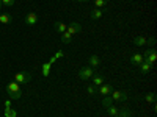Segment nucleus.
<instances>
[{
	"label": "nucleus",
	"instance_id": "obj_15",
	"mask_svg": "<svg viewBox=\"0 0 157 117\" xmlns=\"http://www.w3.org/2000/svg\"><path fill=\"white\" fill-rule=\"evenodd\" d=\"M146 42H148V39H146L145 36H135V37H134V44H135L137 47L146 45Z\"/></svg>",
	"mask_w": 157,
	"mask_h": 117
},
{
	"label": "nucleus",
	"instance_id": "obj_7",
	"mask_svg": "<svg viewBox=\"0 0 157 117\" xmlns=\"http://www.w3.org/2000/svg\"><path fill=\"white\" fill-rule=\"evenodd\" d=\"M24 22H25V25H29V27H33V25L38 22V14L36 12H29L27 16H25V19H24Z\"/></svg>",
	"mask_w": 157,
	"mask_h": 117
},
{
	"label": "nucleus",
	"instance_id": "obj_5",
	"mask_svg": "<svg viewBox=\"0 0 157 117\" xmlns=\"http://www.w3.org/2000/svg\"><path fill=\"white\" fill-rule=\"evenodd\" d=\"M110 97H112L113 101H126L129 98L127 97V92H123V90H112Z\"/></svg>",
	"mask_w": 157,
	"mask_h": 117
},
{
	"label": "nucleus",
	"instance_id": "obj_26",
	"mask_svg": "<svg viewBox=\"0 0 157 117\" xmlns=\"http://www.w3.org/2000/svg\"><path fill=\"white\" fill-rule=\"evenodd\" d=\"M2 2V6H13L14 5V0H0Z\"/></svg>",
	"mask_w": 157,
	"mask_h": 117
},
{
	"label": "nucleus",
	"instance_id": "obj_23",
	"mask_svg": "<svg viewBox=\"0 0 157 117\" xmlns=\"http://www.w3.org/2000/svg\"><path fill=\"white\" fill-rule=\"evenodd\" d=\"M102 105L104 106H110V105H113V100H112V97L110 95H105V97H104V100H102Z\"/></svg>",
	"mask_w": 157,
	"mask_h": 117
},
{
	"label": "nucleus",
	"instance_id": "obj_11",
	"mask_svg": "<svg viewBox=\"0 0 157 117\" xmlns=\"http://www.w3.org/2000/svg\"><path fill=\"white\" fill-rule=\"evenodd\" d=\"M54 28H55V31H57V33L63 34L64 31H66V28H68V25L64 23V22H55V23H54Z\"/></svg>",
	"mask_w": 157,
	"mask_h": 117
},
{
	"label": "nucleus",
	"instance_id": "obj_16",
	"mask_svg": "<svg viewBox=\"0 0 157 117\" xmlns=\"http://www.w3.org/2000/svg\"><path fill=\"white\" fill-rule=\"evenodd\" d=\"M50 67H52V64L47 61V62H44L43 66H41V73H43V76L44 78H47L49 76V73H50Z\"/></svg>",
	"mask_w": 157,
	"mask_h": 117
},
{
	"label": "nucleus",
	"instance_id": "obj_24",
	"mask_svg": "<svg viewBox=\"0 0 157 117\" xmlns=\"http://www.w3.org/2000/svg\"><path fill=\"white\" fill-rule=\"evenodd\" d=\"M86 92H88L90 95H96V94H98V87H94L93 84H90V86L86 87Z\"/></svg>",
	"mask_w": 157,
	"mask_h": 117
},
{
	"label": "nucleus",
	"instance_id": "obj_6",
	"mask_svg": "<svg viewBox=\"0 0 157 117\" xmlns=\"http://www.w3.org/2000/svg\"><path fill=\"white\" fill-rule=\"evenodd\" d=\"M80 31H82V25L78 23V22H72L71 25H68V28H66V33H69L71 36L80 33Z\"/></svg>",
	"mask_w": 157,
	"mask_h": 117
},
{
	"label": "nucleus",
	"instance_id": "obj_22",
	"mask_svg": "<svg viewBox=\"0 0 157 117\" xmlns=\"http://www.w3.org/2000/svg\"><path fill=\"white\" fill-rule=\"evenodd\" d=\"M5 117H17V112L13 109L11 106L10 108H5Z\"/></svg>",
	"mask_w": 157,
	"mask_h": 117
},
{
	"label": "nucleus",
	"instance_id": "obj_1",
	"mask_svg": "<svg viewBox=\"0 0 157 117\" xmlns=\"http://www.w3.org/2000/svg\"><path fill=\"white\" fill-rule=\"evenodd\" d=\"M6 92H8V95H10V98H14V100H17V98H21L22 97V89H21V84L19 83H16L14 80L13 81H10L8 84H6Z\"/></svg>",
	"mask_w": 157,
	"mask_h": 117
},
{
	"label": "nucleus",
	"instance_id": "obj_8",
	"mask_svg": "<svg viewBox=\"0 0 157 117\" xmlns=\"http://www.w3.org/2000/svg\"><path fill=\"white\" fill-rule=\"evenodd\" d=\"M112 90H113V86H112V84H101L98 92H99V95L105 97V95H110Z\"/></svg>",
	"mask_w": 157,
	"mask_h": 117
},
{
	"label": "nucleus",
	"instance_id": "obj_4",
	"mask_svg": "<svg viewBox=\"0 0 157 117\" xmlns=\"http://www.w3.org/2000/svg\"><path fill=\"white\" fill-rule=\"evenodd\" d=\"M94 73H96V72H94L93 67L85 66V67H82L80 70H78V78H80V80H88V78H91Z\"/></svg>",
	"mask_w": 157,
	"mask_h": 117
},
{
	"label": "nucleus",
	"instance_id": "obj_14",
	"mask_svg": "<svg viewBox=\"0 0 157 117\" xmlns=\"http://www.w3.org/2000/svg\"><path fill=\"white\" fill-rule=\"evenodd\" d=\"M91 78H93V86H94V87H99L101 84H104V76H102V75L94 73Z\"/></svg>",
	"mask_w": 157,
	"mask_h": 117
},
{
	"label": "nucleus",
	"instance_id": "obj_17",
	"mask_svg": "<svg viewBox=\"0 0 157 117\" xmlns=\"http://www.w3.org/2000/svg\"><path fill=\"white\" fill-rule=\"evenodd\" d=\"M138 67H140V72H141L143 75H146V73H148V72L152 69V66H151V64H149V62H145V61H143V62L140 64Z\"/></svg>",
	"mask_w": 157,
	"mask_h": 117
},
{
	"label": "nucleus",
	"instance_id": "obj_12",
	"mask_svg": "<svg viewBox=\"0 0 157 117\" xmlns=\"http://www.w3.org/2000/svg\"><path fill=\"white\" fill-rule=\"evenodd\" d=\"M102 16H104V9H101V8L93 9V11H91V14H90V17L93 19V20H99Z\"/></svg>",
	"mask_w": 157,
	"mask_h": 117
},
{
	"label": "nucleus",
	"instance_id": "obj_10",
	"mask_svg": "<svg viewBox=\"0 0 157 117\" xmlns=\"http://www.w3.org/2000/svg\"><path fill=\"white\" fill-rule=\"evenodd\" d=\"M88 64H90V67L96 69L99 64H101V58H99L98 55H91V56L88 58Z\"/></svg>",
	"mask_w": 157,
	"mask_h": 117
},
{
	"label": "nucleus",
	"instance_id": "obj_25",
	"mask_svg": "<svg viewBox=\"0 0 157 117\" xmlns=\"http://www.w3.org/2000/svg\"><path fill=\"white\" fill-rule=\"evenodd\" d=\"M145 100H146L148 103H154V101H155V94H154V92H149V94H146Z\"/></svg>",
	"mask_w": 157,
	"mask_h": 117
},
{
	"label": "nucleus",
	"instance_id": "obj_28",
	"mask_svg": "<svg viewBox=\"0 0 157 117\" xmlns=\"http://www.w3.org/2000/svg\"><path fill=\"white\" fill-rule=\"evenodd\" d=\"M146 44H148L149 47H154V45H155V37H149Z\"/></svg>",
	"mask_w": 157,
	"mask_h": 117
},
{
	"label": "nucleus",
	"instance_id": "obj_29",
	"mask_svg": "<svg viewBox=\"0 0 157 117\" xmlns=\"http://www.w3.org/2000/svg\"><path fill=\"white\" fill-rule=\"evenodd\" d=\"M11 106V98H8L6 101H5V108H10Z\"/></svg>",
	"mask_w": 157,
	"mask_h": 117
},
{
	"label": "nucleus",
	"instance_id": "obj_32",
	"mask_svg": "<svg viewBox=\"0 0 157 117\" xmlns=\"http://www.w3.org/2000/svg\"><path fill=\"white\" fill-rule=\"evenodd\" d=\"M115 117H118V115H115Z\"/></svg>",
	"mask_w": 157,
	"mask_h": 117
},
{
	"label": "nucleus",
	"instance_id": "obj_13",
	"mask_svg": "<svg viewBox=\"0 0 157 117\" xmlns=\"http://www.w3.org/2000/svg\"><path fill=\"white\" fill-rule=\"evenodd\" d=\"M13 22V16L10 12H0V23H11Z\"/></svg>",
	"mask_w": 157,
	"mask_h": 117
},
{
	"label": "nucleus",
	"instance_id": "obj_30",
	"mask_svg": "<svg viewBox=\"0 0 157 117\" xmlns=\"http://www.w3.org/2000/svg\"><path fill=\"white\" fill-rule=\"evenodd\" d=\"M77 2H88V0H77Z\"/></svg>",
	"mask_w": 157,
	"mask_h": 117
},
{
	"label": "nucleus",
	"instance_id": "obj_2",
	"mask_svg": "<svg viewBox=\"0 0 157 117\" xmlns=\"http://www.w3.org/2000/svg\"><path fill=\"white\" fill-rule=\"evenodd\" d=\"M30 80H32V73H30V72H27V70L14 73V81H16V83H19V84H27Z\"/></svg>",
	"mask_w": 157,
	"mask_h": 117
},
{
	"label": "nucleus",
	"instance_id": "obj_27",
	"mask_svg": "<svg viewBox=\"0 0 157 117\" xmlns=\"http://www.w3.org/2000/svg\"><path fill=\"white\" fill-rule=\"evenodd\" d=\"M63 56H64V51H63V50H58L57 53L54 55V58H55V59H60V58H63Z\"/></svg>",
	"mask_w": 157,
	"mask_h": 117
},
{
	"label": "nucleus",
	"instance_id": "obj_9",
	"mask_svg": "<svg viewBox=\"0 0 157 117\" xmlns=\"http://www.w3.org/2000/svg\"><path fill=\"white\" fill-rule=\"evenodd\" d=\"M143 61H145V59H143L141 53H134L132 56H130V64H132V66H140Z\"/></svg>",
	"mask_w": 157,
	"mask_h": 117
},
{
	"label": "nucleus",
	"instance_id": "obj_31",
	"mask_svg": "<svg viewBox=\"0 0 157 117\" xmlns=\"http://www.w3.org/2000/svg\"><path fill=\"white\" fill-rule=\"evenodd\" d=\"M2 8H3V6H2V2H0V9H2Z\"/></svg>",
	"mask_w": 157,
	"mask_h": 117
},
{
	"label": "nucleus",
	"instance_id": "obj_21",
	"mask_svg": "<svg viewBox=\"0 0 157 117\" xmlns=\"http://www.w3.org/2000/svg\"><path fill=\"white\" fill-rule=\"evenodd\" d=\"M94 2V5H96V8H105L107 6V3H109V0H93Z\"/></svg>",
	"mask_w": 157,
	"mask_h": 117
},
{
	"label": "nucleus",
	"instance_id": "obj_20",
	"mask_svg": "<svg viewBox=\"0 0 157 117\" xmlns=\"http://www.w3.org/2000/svg\"><path fill=\"white\" fill-rule=\"evenodd\" d=\"M118 109L116 106H113V105H110V106H107V114L109 115H112V117H115V115H118Z\"/></svg>",
	"mask_w": 157,
	"mask_h": 117
},
{
	"label": "nucleus",
	"instance_id": "obj_3",
	"mask_svg": "<svg viewBox=\"0 0 157 117\" xmlns=\"http://www.w3.org/2000/svg\"><path fill=\"white\" fill-rule=\"evenodd\" d=\"M143 59H145V62H149L151 66H154L155 64V59H157V53H155V48L154 47H149L145 53H143Z\"/></svg>",
	"mask_w": 157,
	"mask_h": 117
},
{
	"label": "nucleus",
	"instance_id": "obj_18",
	"mask_svg": "<svg viewBox=\"0 0 157 117\" xmlns=\"http://www.w3.org/2000/svg\"><path fill=\"white\" fill-rule=\"evenodd\" d=\"M71 39H72V36H71L69 33H66V31H64V33L60 36V41H61V44H69V42H71Z\"/></svg>",
	"mask_w": 157,
	"mask_h": 117
},
{
	"label": "nucleus",
	"instance_id": "obj_19",
	"mask_svg": "<svg viewBox=\"0 0 157 117\" xmlns=\"http://www.w3.org/2000/svg\"><path fill=\"white\" fill-rule=\"evenodd\" d=\"M118 117H132V112H130L127 108H123L118 111Z\"/></svg>",
	"mask_w": 157,
	"mask_h": 117
}]
</instances>
